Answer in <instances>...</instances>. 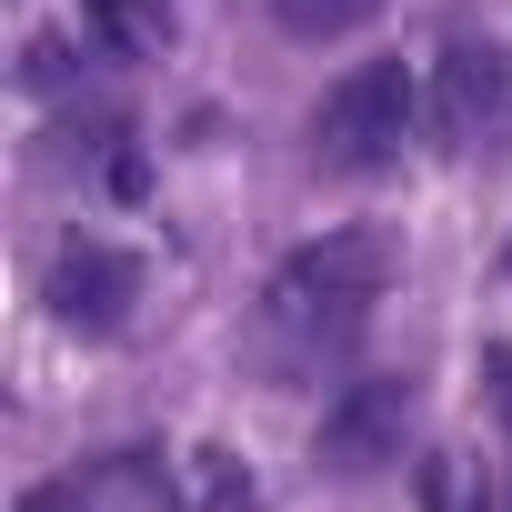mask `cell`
Returning a JSON list of instances; mask_svg holds the SVG:
<instances>
[{"label": "cell", "mask_w": 512, "mask_h": 512, "mask_svg": "<svg viewBox=\"0 0 512 512\" xmlns=\"http://www.w3.org/2000/svg\"><path fill=\"white\" fill-rule=\"evenodd\" d=\"M282 11V31H302V41H342V31H362L382 0H272Z\"/></svg>", "instance_id": "cell-8"}, {"label": "cell", "mask_w": 512, "mask_h": 512, "mask_svg": "<svg viewBox=\"0 0 512 512\" xmlns=\"http://www.w3.org/2000/svg\"><path fill=\"white\" fill-rule=\"evenodd\" d=\"M91 492H101V472H61V482H31L21 512H91Z\"/></svg>", "instance_id": "cell-9"}, {"label": "cell", "mask_w": 512, "mask_h": 512, "mask_svg": "<svg viewBox=\"0 0 512 512\" xmlns=\"http://www.w3.org/2000/svg\"><path fill=\"white\" fill-rule=\"evenodd\" d=\"M131 302H141V262H131V251H111V241H71L61 262H51V312H61L71 332H121Z\"/></svg>", "instance_id": "cell-5"}, {"label": "cell", "mask_w": 512, "mask_h": 512, "mask_svg": "<svg viewBox=\"0 0 512 512\" xmlns=\"http://www.w3.org/2000/svg\"><path fill=\"white\" fill-rule=\"evenodd\" d=\"M432 121V91L402 71V61H362V71H342L332 91H322V111H312V161H332V171H382V161H402V141Z\"/></svg>", "instance_id": "cell-2"}, {"label": "cell", "mask_w": 512, "mask_h": 512, "mask_svg": "<svg viewBox=\"0 0 512 512\" xmlns=\"http://www.w3.org/2000/svg\"><path fill=\"white\" fill-rule=\"evenodd\" d=\"M402 432H412V382H342L312 452L332 472H382V462H402Z\"/></svg>", "instance_id": "cell-4"}, {"label": "cell", "mask_w": 512, "mask_h": 512, "mask_svg": "<svg viewBox=\"0 0 512 512\" xmlns=\"http://www.w3.org/2000/svg\"><path fill=\"white\" fill-rule=\"evenodd\" d=\"M432 131L452 151H482L512 131V51L502 41H442L432 61Z\"/></svg>", "instance_id": "cell-3"}, {"label": "cell", "mask_w": 512, "mask_h": 512, "mask_svg": "<svg viewBox=\"0 0 512 512\" xmlns=\"http://www.w3.org/2000/svg\"><path fill=\"white\" fill-rule=\"evenodd\" d=\"M502 262H512V251H502Z\"/></svg>", "instance_id": "cell-11"}, {"label": "cell", "mask_w": 512, "mask_h": 512, "mask_svg": "<svg viewBox=\"0 0 512 512\" xmlns=\"http://www.w3.org/2000/svg\"><path fill=\"white\" fill-rule=\"evenodd\" d=\"M382 282H392V241H382V231H332V241L292 251V262L272 272L262 322H272V342H282L292 362H332V352L362 342Z\"/></svg>", "instance_id": "cell-1"}, {"label": "cell", "mask_w": 512, "mask_h": 512, "mask_svg": "<svg viewBox=\"0 0 512 512\" xmlns=\"http://www.w3.org/2000/svg\"><path fill=\"white\" fill-rule=\"evenodd\" d=\"M81 21H91L121 61H141V51L171 41V0H81Z\"/></svg>", "instance_id": "cell-6"}, {"label": "cell", "mask_w": 512, "mask_h": 512, "mask_svg": "<svg viewBox=\"0 0 512 512\" xmlns=\"http://www.w3.org/2000/svg\"><path fill=\"white\" fill-rule=\"evenodd\" d=\"M422 512H492V482L472 452H432L422 462Z\"/></svg>", "instance_id": "cell-7"}, {"label": "cell", "mask_w": 512, "mask_h": 512, "mask_svg": "<svg viewBox=\"0 0 512 512\" xmlns=\"http://www.w3.org/2000/svg\"><path fill=\"white\" fill-rule=\"evenodd\" d=\"M482 372H492V402H502V422H512V342H502V352H492Z\"/></svg>", "instance_id": "cell-10"}]
</instances>
